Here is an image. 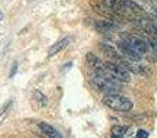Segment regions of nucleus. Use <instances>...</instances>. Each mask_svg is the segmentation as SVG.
I'll use <instances>...</instances> for the list:
<instances>
[{"label":"nucleus","instance_id":"nucleus-16","mask_svg":"<svg viewBox=\"0 0 157 138\" xmlns=\"http://www.w3.org/2000/svg\"><path fill=\"white\" fill-rule=\"evenodd\" d=\"M128 130H130L128 126H120V124L113 126L112 127V136H124Z\"/></svg>","mask_w":157,"mask_h":138},{"label":"nucleus","instance_id":"nucleus-6","mask_svg":"<svg viewBox=\"0 0 157 138\" xmlns=\"http://www.w3.org/2000/svg\"><path fill=\"white\" fill-rule=\"evenodd\" d=\"M134 21L136 22L138 28H141L144 32L149 33L152 36L157 37V22H155L153 19H147V18H141V17H135Z\"/></svg>","mask_w":157,"mask_h":138},{"label":"nucleus","instance_id":"nucleus-13","mask_svg":"<svg viewBox=\"0 0 157 138\" xmlns=\"http://www.w3.org/2000/svg\"><path fill=\"white\" fill-rule=\"evenodd\" d=\"M39 127H40L41 133H43L47 138H63L62 134H61L58 130H55V128L52 127L51 124H48V123L40 122L39 123Z\"/></svg>","mask_w":157,"mask_h":138},{"label":"nucleus","instance_id":"nucleus-3","mask_svg":"<svg viewBox=\"0 0 157 138\" xmlns=\"http://www.w3.org/2000/svg\"><path fill=\"white\" fill-rule=\"evenodd\" d=\"M103 69H105V72L108 73L110 77H113L114 80L121 81V83H130L131 81L130 72L125 68H123L121 65H119L117 62L106 61V62H103Z\"/></svg>","mask_w":157,"mask_h":138},{"label":"nucleus","instance_id":"nucleus-12","mask_svg":"<svg viewBox=\"0 0 157 138\" xmlns=\"http://www.w3.org/2000/svg\"><path fill=\"white\" fill-rule=\"evenodd\" d=\"M99 47H101V50H102L103 53H105L106 55H109V57L112 58V60H114L113 62H117V64H120L123 61V55L120 54L119 51H117L114 47H112V46H109V44H106V43H101L99 44Z\"/></svg>","mask_w":157,"mask_h":138},{"label":"nucleus","instance_id":"nucleus-7","mask_svg":"<svg viewBox=\"0 0 157 138\" xmlns=\"http://www.w3.org/2000/svg\"><path fill=\"white\" fill-rule=\"evenodd\" d=\"M117 49H119L120 54H121L123 57H125L127 60H130V61H135V62L141 61L142 54H139V53H136L135 50H132L130 46H127V44H125L124 41L120 40L119 43H117Z\"/></svg>","mask_w":157,"mask_h":138},{"label":"nucleus","instance_id":"nucleus-20","mask_svg":"<svg viewBox=\"0 0 157 138\" xmlns=\"http://www.w3.org/2000/svg\"><path fill=\"white\" fill-rule=\"evenodd\" d=\"M112 138H123V136H112Z\"/></svg>","mask_w":157,"mask_h":138},{"label":"nucleus","instance_id":"nucleus-4","mask_svg":"<svg viewBox=\"0 0 157 138\" xmlns=\"http://www.w3.org/2000/svg\"><path fill=\"white\" fill-rule=\"evenodd\" d=\"M120 39H121V41H124L127 46H130L131 49L135 50L139 54H146L147 50H149V44L136 35L123 32V33H120Z\"/></svg>","mask_w":157,"mask_h":138},{"label":"nucleus","instance_id":"nucleus-19","mask_svg":"<svg viewBox=\"0 0 157 138\" xmlns=\"http://www.w3.org/2000/svg\"><path fill=\"white\" fill-rule=\"evenodd\" d=\"M17 69H18V64L14 62L13 66H11V72H10V77H14V75L17 73Z\"/></svg>","mask_w":157,"mask_h":138},{"label":"nucleus","instance_id":"nucleus-10","mask_svg":"<svg viewBox=\"0 0 157 138\" xmlns=\"http://www.w3.org/2000/svg\"><path fill=\"white\" fill-rule=\"evenodd\" d=\"M86 62L90 68L94 70V72H98V73L103 72V61L101 60L99 57H97L94 53H87L86 54Z\"/></svg>","mask_w":157,"mask_h":138},{"label":"nucleus","instance_id":"nucleus-15","mask_svg":"<svg viewBox=\"0 0 157 138\" xmlns=\"http://www.w3.org/2000/svg\"><path fill=\"white\" fill-rule=\"evenodd\" d=\"M33 97H35L36 102H37L40 106H46L47 104H48V100H47V97L41 91H39V90H35V91H33Z\"/></svg>","mask_w":157,"mask_h":138},{"label":"nucleus","instance_id":"nucleus-5","mask_svg":"<svg viewBox=\"0 0 157 138\" xmlns=\"http://www.w3.org/2000/svg\"><path fill=\"white\" fill-rule=\"evenodd\" d=\"M119 65H121L123 68H125L128 72H132V73H135V75L147 76L150 73V70L147 69L146 66L139 65V64H136L135 61H130V60H124V58H123V61L119 64Z\"/></svg>","mask_w":157,"mask_h":138},{"label":"nucleus","instance_id":"nucleus-14","mask_svg":"<svg viewBox=\"0 0 157 138\" xmlns=\"http://www.w3.org/2000/svg\"><path fill=\"white\" fill-rule=\"evenodd\" d=\"M69 41H71L69 40V37H63V39H61L59 41H57L55 44H52V46L48 49V55L50 57H52V55L58 54L59 51H62V50L69 44Z\"/></svg>","mask_w":157,"mask_h":138},{"label":"nucleus","instance_id":"nucleus-17","mask_svg":"<svg viewBox=\"0 0 157 138\" xmlns=\"http://www.w3.org/2000/svg\"><path fill=\"white\" fill-rule=\"evenodd\" d=\"M147 44H149L150 49H153L155 51H157V37L156 36H150L149 41H147Z\"/></svg>","mask_w":157,"mask_h":138},{"label":"nucleus","instance_id":"nucleus-18","mask_svg":"<svg viewBox=\"0 0 157 138\" xmlns=\"http://www.w3.org/2000/svg\"><path fill=\"white\" fill-rule=\"evenodd\" d=\"M136 137L138 138H147L149 137V133L146 130H138L136 131Z\"/></svg>","mask_w":157,"mask_h":138},{"label":"nucleus","instance_id":"nucleus-9","mask_svg":"<svg viewBox=\"0 0 157 138\" xmlns=\"http://www.w3.org/2000/svg\"><path fill=\"white\" fill-rule=\"evenodd\" d=\"M99 4H102L105 8L113 11V13L120 14V15L128 14L127 10H125V7L123 6V3L120 2V0H99Z\"/></svg>","mask_w":157,"mask_h":138},{"label":"nucleus","instance_id":"nucleus-21","mask_svg":"<svg viewBox=\"0 0 157 138\" xmlns=\"http://www.w3.org/2000/svg\"><path fill=\"white\" fill-rule=\"evenodd\" d=\"M2 18H3V14H2V11H0V21H2Z\"/></svg>","mask_w":157,"mask_h":138},{"label":"nucleus","instance_id":"nucleus-2","mask_svg":"<svg viewBox=\"0 0 157 138\" xmlns=\"http://www.w3.org/2000/svg\"><path fill=\"white\" fill-rule=\"evenodd\" d=\"M102 102L105 104L108 108L113 109V111H117V112L131 111L134 106V102L130 98L124 97V95H120V94H106L105 97H103Z\"/></svg>","mask_w":157,"mask_h":138},{"label":"nucleus","instance_id":"nucleus-11","mask_svg":"<svg viewBox=\"0 0 157 138\" xmlns=\"http://www.w3.org/2000/svg\"><path fill=\"white\" fill-rule=\"evenodd\" d=\"M94 28H95L97 32L106 35V33L114 32V30L117 29V25L114 24V22H112V21H95L94 22Z\"/></svg>","mask_w":157,"mask_h":138},{"label":"nucleus","instance_id":"nucleus-8","mask_svg":"<svg viewBox=\"0 0 157 138\" xmlns=\"http://www.w3.org/2000/svg\"><path fill=\"white\" fill-rule=\"evenodd\" d=\"M120 2L123 3V6L125 7V10H127V13L130 14V15L146 18V13L144 11V8L139 4H136L135 2H132V0H120Z\"/></svg>","mask_w":157,"mask_h":138},{"label":"nucleus","instance_id":"nucleus-1","mask_svg":"<svg viewBox=\"0 0 157 138\" xmlns=\"http://www.w3.org/2000/svg\"><path fill=\"white\" fill-rule=\"evenodd\" d=\"M90 81L91 84L94 86L95 90H98L99 93H103V94H119V81L114 80L113 77L108 75L103 69V72L98 73V72H94L90 77Z\"/></svg>","mask_w":157,"mask_h":138}]
</instances>
